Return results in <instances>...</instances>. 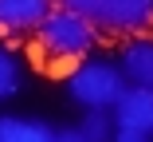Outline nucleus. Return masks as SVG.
Masks as SVG:
<instances>
[{"label":"nucleus","instance_id":"obj_1","mask_svg":"<svg viewBox=\"0 0 153 142\" xmlns=\"http://www.w3.org/2000/svg\"><path fill=\"white\" fill-rule=\"evenodd\" d=\"M98 28L90 24L82 12L75 8H63V4H55L51 16L39 24V32H36V59L47 67V71H59V75H71L82 59H90L98 47Z\"/></svg>","mask_w":153,"mask_h":142},{"label":"nucleus","instance_id":"obj_2","mask_svg":"<svg viewBox=\"0 0 153 142\" xmlns=\"http://www.w3.org/2000/svg\"><path fill=\"white\" fill-rule=\"evenodd\" d=\"M126 75H122L118 59H98L90 55L67 75V95L82 110H114V103L126 95Z\"/></svg>","mask_w":153,"mask_h":142},{"label":"nucleus","instance_id":"obj_3","mask_svg":"<svg viewBox=\"0 0 153 142\" xmlns=\"http://www.w3.org/2000/svg\"><path fill=\"white\" fill-rule=\"evenodd\" d=\"M63 8L82 12L102 36H141L153 28V0H55Z\"/></svg>","mask_w":153,"mask_h":142},{"label":"nucleus","instance_id":"obj_4","mask_svg":"<svg viewBox=\"0 0 153 142\" xmlns=\"http://www.w3.org/2000/svg\"><path fill=\"white\" fill-rule=\"evenodd\" d=\"M118 67L130 87H149L153 91V32L130 36L118 47Z\"/></svg>","mask_w":153,"mask_h":142},{"label":"nucleus","instance_id":"obj_5","mask_svg":"<svg viewBox=\"0 0 153 142\" xmlns=\"http://www.w3.org/2000/svg\"><path fill=\"white\" fill-rule=\"evenodd\" d=\"M114 122H118V130L153 138V91L149 87H126V95L114 103Z\"/></svg>","mask_w":153,"mask_h":142},{"label":"nucleus","instance_id":"obj_6","mask_svg":"<svg viewBox=\"0 0 153 142\" xmlns=\"http://www.w3.org/2000/svg\"><path fill=\"white\" fill-rule=\"evenodd\" d=\"M55 0H0V36H27L39 32V24L51 16Z\"/></svg>","mask_w":153,"mask_h":142},{"label":"nucleus","instance_id":"obj_7","mask_svg":"<svg viewBox=\"0 0 153 142\" xmlns=\"http://www.w3.org/2000/svg\"><path fill=\"white\" fill-rule=\"evenodd\" d=\"M55 126L39 119H20V115H0V142H55Z\"/></svg>","mask_w":153,"mask_h":142},{"label":"nucleus","instance_id":"obj_8","mask_svg":"<svg viewBox=\"0 0 153 142\" xmlns=\"http://www.w3.org/2000/svg\"><path fill=\"white\" fill-rule=\"evenodd\" d=\"M20 87H24V63L8 44H0V103H8Z\"/></svg>","mask_w":153,"mask_h":142},{"label":"nucleus","instance_id":"obj_9","mask_svg":"<svg viewBox=\"0 0 153 142\" xmlns=\"http://www.w3.org/2000/svg\"><path fill=\"white\" fill-rule=\"evenodd\" d=\"M79 134L86 142H114V134H118L114 110H86L82 122H79Z\"/></svg>","mask_w":153,"mask_h":142},{"label":"nucleus","instance_id":"obj_10","mask_svg":"<svg viewBox=\"0 0 153 142\" xmlns=\"http://www.w3.org/2000/svg\"><path fill=\"white\" fill-rule=\"evenodd\" d=\"M55 142H86V138L79 134V126H63V130L55 134Z\"/></svg>","mask_w":153,"mask_h":142},{"label":"nucleus","instance_id":"obj_11","mask_svg":"<svg viewBox=\"0 0 153 142\" xmlns=\"http://www.w3.org/2000/svg\"><path fill=\"white\" fill-rule=\"evenodd\" d=\"M114 142H153V138H145V134H130V130H118Z\"/></svg>","mask_w":153,"mask_h":142}]
</instances>
